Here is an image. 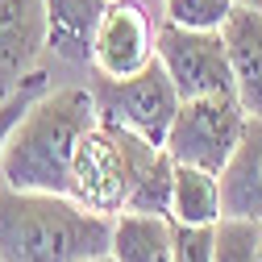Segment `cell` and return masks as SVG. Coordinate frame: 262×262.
<instances>
[{
	"mask_svg": "<svg viewBox=\"0 0 262 262\" xmlns=\"http://www.w3.org/2000/svg\"><path fill=\"white\" fill-rule=\"evenodd\" d=\"M113 225L67 191L0 183V262H88L113 250Z\"/></svg>",
	"mask_w": 262,
	"mask_h": 262,
	"instance_id": "6da1fadb",
	"label": "cell"
},
{
	"mask_svg": "<svg viewBox=\"0 0 262 262\" xmlns=\"http://www.w3.org/2000/svg\"><path fill=\"white\" fill-rule=\"evenodd\" d=\"M96 121L100 117H96L92 88H79V83L46 88L25 108V117L13 125L5 142L0 183L25 187V191H67L75 146Z\"/></svg>",
	"mask_w": 262,
	"mask_h": 262,
	"instance_id": "7a4b0ae2",
	"label": "cell"
},
{
	"mask_svg": "<svg viewBox=\"0 0 262 262\" xmlns=\"http://www.w3.org/2000/svg\"><path fill=\"white\" fill-rule=\"evenodd\" d=\"M158 150L162 146L129 134V129H121V125L96 121L79 138V146H75L67 195H75L79 204H88L96 212L121 216L129 191H134V183H138V175L154 162Z\"/></svg>",
	"mask_w": 262,
	"mask_h": 262,
	"instance_id": "3957f363",
	"label": "cell"
},
{
	"mask_svg": "<svg viewBox=\"0 0 262 262\" xmlns=\"http://www.w3.org/2000/svg\"><path fill=\"white\" fill-rule=\"evenodd\" d=\"M88 88H92L96 117L100 121L121 125L129 134L154 142V146L167 142V129H171V121L179 113V100H183L158 58L150 67L134 71V75H100V71H92Z\"/></svg>",
	"mask_w": 262,
	"mask_h": 262,
	"instance_id": "277c9868",
	"label": "cell"
},
{
	"mask_svg": "<svg viewBox=\"0 0 262 262\" xmlns=\"http://www.w3.org/2000/svg\"><path fill=\"white\" fill-rule=\"evenodd\" d=\"M246 108L237 100V92H208V96H187L179 100V113L167 129V154L187 167L216 171L229 162L233 146L242 142L246 129Z\"/></svg>",
	"mask_w": 262,
	"mask_h": 262,
	"instance_id": "5b68a950",
	"label": "cell"
},
{
	"mask_svg": "<svg viewBox=\"0 0 262 262\" xmlns=\"http://www.w3.org/2000/svg\"><path fill=\"white\" fill-rule=\"evenodd\" d=\"M154 58L171 75L179 96H208V92H233L229 75V50L221 29H183L175 21H158Z\"/></svg>",
	"mask_w": 262,
	"mask_h": 262,
	"instance_id": "8992f818",
	"label": "cell"
},
{
	"mask_svg": "<svg viewBox=\"0 0 262 262\" xmlns=\"http://www.w3.org/2000/svg\"><path fill=\"white\" fill-rule=\"evenodd\" d=\"M162 21V17H158ZM158 21L146 0H108L92 42V71L100 75H134L154 62Z\"/></svg>",
	"mask_w": 262,
	"mask_h": 262,
	"instance_id": "52a82bcc",
	"label": "cell"
},
{
	"mask_svg": "<svg viewBox=\"0 0 262 262\" xmlns=\"http://www.w3.org/2000/svg\"><path fill=\"white\" fill-rule=\"evenodd\" d=\"M46 54V0H0V100L17 96L25 83H34V75H42Z\"/></svg>",
	"mask_w": 262,
	"mask_h": 262,
	"instance_id": "ba28073f",
	"label": "cell"
},
{
	"mask_svg": "<svg viewBox=\"0 0 262 262\" xmlns=\"http://www.w3.org/2000/svg\"><path fill=\"white\" fill-rule=\"evenodd\" d=\"M221 208L225 216L262 225V113L246 117L242 142L221 167Z\"/></svg>",
	"mask_w": 262,
	"mask_h": 262,
	"instance_id": "9c48e42d",
	"label": "cell"
},
{
	"mask_svg": "<svg viewBox=\"0 0 262 262\" xmlns=\"http://www.w3.org/2000/svg\"><path fill=\"white\" fill-rule=\"evenodd\" d=\"M229 50V75L246 113H262V9L237 5L221 25Z\"/></svg>",
	"mask_w": 262,
	"mask_h": 262,
	"instance_id": "30bf717a",
	"label": "cell"
},
{
	"mask_svg": "<svg viewBox=\"0 0 262 262\" xmlns=\"http://www.w3.org/2000/svg\"><path fill=\"white\" fill-rule=\"evenodd\" d=\"M108 0H46L50 54L62 67H92V42Z\"/></svg>",
	"mask_w": 262,
	"mask_h": 262,
	"instance_id": "8fae6325",
	"label": "cell"
},
{
	"mask_svg": "<svg viewBox=\"0 0 262 262\" xmlns=\"http://www.w3.org/2000/svg\"><path fill=\"white\" fill-rule=\"evenodd\" d=\"M117 262H175V225L171 216H138L121 212L113 225V250Z\"/></svg>",
	"mask_w": 262,
	"mask_h": 262,
	"instance_id": "7c38bea8",
	"label": "cell"
},
{
	"mask_svg": "<svg viewBox=\"0 0 262 262\" xmlns=\"http://www.w3.org/2000/svg\"><path fill=\"white\" fill-rule=\"evenodd\" d=\"M221 208V175L204 167L175 162V187H171V221L175 225H216Z\"/></svg>",
	"mask_w": 262,
	"mask_h": 262,
	"instance_id": "4fadbf2b",
	"label": "cell"
},
{
	"mask_svg": "<svg viewBox=\"0 0 262 262\" xmlns=\"http://www.w3.org/2000/svg\"><path fill=\"white\" fill-rule=\"evenodd\" d=\"M171 187H175V158L162 146L154 154V162L138 175L134 191L125 200V212H138V216H171Z\"/></svg>",
	"mask_w": 262,
	"mask_h": 262,
	"instance_id": "5bb4252c",
	"label": "cell"
},
{
	"mask_svg": "<svg viewBox=\"0 0 262 262\" xmlns=\"http://www.w3.org/2000/svg\"><path fill=\"white\" fill-rule=\"evenodd\" d=\"M212 262H262V258H258V221L221 216V221H216Z\"/></svg>",
	"mask_w": 262,
	"mask_h": 262,
	"instance_id": "9a60e30c",
	"label": "cell"
},
{
	"mask_svg": "<svg viewBox=\"0 0 262 262\" xmlns=\"http://www.w3.org/2000/svg\"><path fill=\"white\" fill-rule=\"evenodd\" d=\"M237 0H162V21H175L183 29H221Z\"/></svg>",
	"mask_w": 262,
	"mask_h": 262,
	"instance_id": "2e32d148",
	"label": "cell"
},
{
	"mask_svg": "<svg viewBox=\"0 0 262 262\" xmlns=\"http://www.w3.org/2000/svg\"><path fill=\"white\" fill-rule=\"evenodd\" d=\"M212 250L216 225H175V262H212Z\"/></svg>",
	"mask_w": 262,
	"mask_h": 262,
	"instance_id": "e0dca14e",
	"label": "cell"
},
{
	"mask_svg": "<svg viewBox=\"0 0 262 262\" xmlns=\"http://www.w3.org/2000/svg\"><path fill=\"white\" fill-rule=\"evenodd\" d=\"M50 88V79H46V71L42 75H34V83H25L17 96H9V100H0V154H5V142H9V134H13V125L25 117V108L38 100V96Z\"/></svg>",
	"mask_w": 262,
	"mask_h": 262,
	"instance_id": "ac0fdd59",
	"label": "cell"
},
{
	"mask_svg": "<svg viewBox=\"0 0 262 262\" xmlns=\"http://www.w3.org/2000/svg\"><path fill=\"white\" fill-rule=\"evenodd\" d=\"M88 262H117L113 254H96V258H88Z\"/></svg>",
	"mask_w": 262,
	"mask_h": 262,
	"instance_id": "d6986e66",
	"label": "cell"
},
{
	"mask_svg": "<svg viewBox=\"0 0 262 262\" xmlns=\"http://www.w3.org/2000/svg\"><path fill=\"white\" fill-rule=\"evenodd\" d=\"M237 5H250V9H262V0H237Z\"/></svg>",
	"mask_w": 262,
	"mask_h": 262,
	"instance_id": "ffe728a7",
	"label": "cell"
},
{
	"mask_svg": "<svg viewBox=\"0 0 262 262\" xmlns=\"http://www.w3.org/2000/svg\"><path fill=\"white\" fill-rule=\"evenodd\" d=\"M258 258H262V225H258Z\"/></svg>",
	"mask_w": 262,
	"mask_h": 262,
	"instance_id": "44dd1931",
	"label": "cell"
}]
</instances>
